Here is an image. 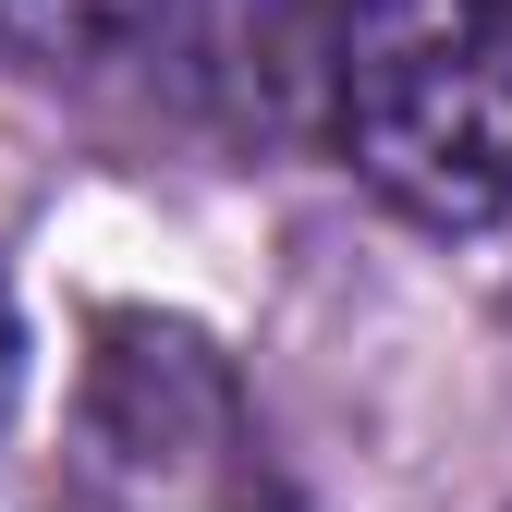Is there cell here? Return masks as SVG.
<instances>
[{"mask_svg": "<svg viewBox=\"0 0 512 512\" xmlns=\"http://www.w3.org/2000/svg\"><path fill=\"white\" fill-rule=\"evenodd\" d=\"M317 122L391 220H512V0H330Z\"/></svg>", "mask_w": 512, "mask_h": 512, "instance_id": "6da1fadb", "label": "cell"}, {"mask_svg": "<svg viewBox=\"0 0 512 512\" xmlns=\"http://www.w3.org/2000/svg\"><path fill=\"white\" fill-rule=\"evenodd\" d=\"M74 488H86V512H293L232 354L196 317H159V305L86 317Z\"/></svg>", "mask_w": 512, "mask_h": 512, "instance_id": "7a4b0ae2", "label": "cell"}, {"mask_svg": "<svg viewBox=\"0 0 512 512\" xmlns=\"http://www.w3.org/2000/svg\"><path fill=\"white\" fill-rule=\"evenodd\" d=\"M183 0H0V49H25L37 74H98V61L147 49Z\"/></svg>", "mask_w": 512, "mask_h": 512, "instance_id": "3957f363", "label": "cell"}, {"mask_svg": "<svg viewBox=\"0 0 512 512\" xmlns=\"http://www.w3.org/2000/svg\"><path fill=\"white\" fill-rule=\"evenodd\" d=\"M25 403V317H13V281H0V427Z\"/></svg>", "mask_w": 512, "mask_h": 512, "instance_id": "277c9868", "label": "cell"}]
</instances>
